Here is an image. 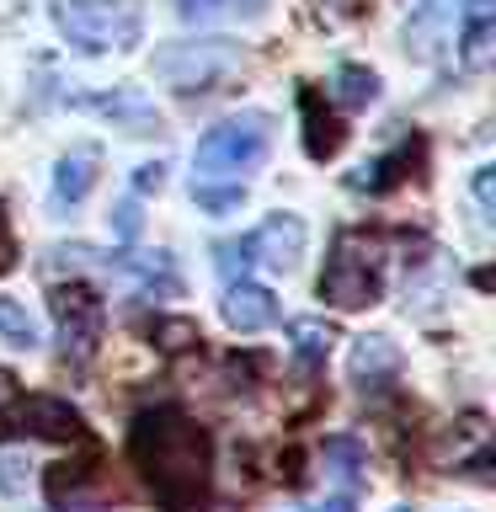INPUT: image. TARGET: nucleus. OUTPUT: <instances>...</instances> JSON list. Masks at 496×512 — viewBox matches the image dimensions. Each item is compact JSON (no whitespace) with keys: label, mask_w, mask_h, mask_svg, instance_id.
Wrapping results in <instances>:
<instances>
[{"label":"nucleus","mask_w":496,"mask_h":512,"mask_svg":"<svg viewBox=\"0 0 496 512\" xmlns=\"http://www.w3.org/2000/svg\"><path fill=\"white\" fill-rule=\"evenodd\" d=\"M128 459L166 512H198L214 496V443L182 406H150L128 427Z\"/></svg>","instance_id":"nucleus-1"},{"label":"nucleus","mask_w":496,"mask_h":512,"mask_svg":"<svg viewBox=\"0 0 496 512\" xmlns=\"http://www.w3.org/2000/svg\"><path fill=\"white\" fill-rule=\"evenodd\" d=\"M48 16L75 54H128L144 38L139 0H48Z\"/></svg>","instance_id":"nucleus-2"},{"label":"nucleus","mask_w":496,"mask_h":512,"mask_svg":"<svg viewBox=\"0 0 496 512\" xmlns=\"http://www.w3.org/2000/svg\"><path fill=\"white\" fill-rule=\"evenodd\" d=\"M384 294V256L368 230H336L331 256L320 267V299L331 310H363Z\"/></svg>","instance_id":"nucleus-3"},{"label":"nucleus","mask_w":496,"mask_h":512,"mask_svg":"<svg viewBox=\"0 0 496 512\" xmlns=\"http://www.w3.org/2000/svg\"><path fill=\"white\" fill-rule=\"evenodd\" d=\"M272 150V118L267 112H235V118L214 123L192 150V166H198V182H240L246 171H256Z\"/></svg>","instance_id":"nucleus-4"},{"label":"nucleus","mask_w":496,"mask_h":512,"mask_svg":"<svg viewBox=\"0 0 496 512\" xmlns=\"http://www.w3.org/2000/svg\"><path fill=\"white\" fill-rule=\"evenodd\" d=\"M304 256V219L299 214H272L262 219L251 235L240 240H219L214 262L224 278H246L251 267H272V272H294V262Z\"/></svg>","instance_id":"nucleus-5"},{"label":"nucleus","mask_w":496,"mask_h":512,"mask_svg":"<svg viewBox=\"0 0 496 512\" xmlns=\"http://www.w3.org/2000/svg\"><path fill=\"white\" fill-rule=\"evenodd\" d=\"M150 70L166 80L171 91H214L219 80H230L240 70V43L235 38H182V43H166L155 48V64Z\"/></svg>","instance_id":"nucleus-6"},{"label":"nucleus","mask_w":496,"mask_h":512,"mask_svg":"<svg viewBox=\"0 0 496 512\" xmlns=\"http://www.w3.org/2000/svg\"><path fill=\"white\" fill-rule=\"evenodd\" d=\"M54 320H59V352L64 363L86 368L96 352H102V336H107V299L96 294L91 283H54Z\"/></svg>","instance_id":"nucleus-7"},{"label":"nucleus","mask_w":496,"mask_h":512,"mask_svg":"<svg viewBox=\"0 0 496 512\" xmlns=\"http://www.w3.org/2000/svg\"><path fill=\"white\" fill-rule=\"evenodd\" d=\"M70 107L75 112H96V118H107L112 128H123V134H160V107L139 86H112V91H96V96H70Z\"/></svg>","instance_id":"nucleus-8"},{"label":"nucleus","mask_w":496,"mask_h":512,"mask_svg":"<svg viewBox=\"0 0 496 512\" xmlns=\"http://www.w3.org/2000/svg\"><path fill=\"white\" fill-rule=\"evenodd\" d=\"M16 427L27 438H54V443H91V427L70 400L59 395H27L16 400Z\"/></svg>","instance_id":"nucleus-9"},{"label":"nucleus","mask_w":496,"mask_h":512,"mask_svg":"<svg viewBox=\"0 0 496 512\" xmlns=\"http://www.w3.org/2000/svg\"><path fill=\"white\" fill-rule=\"evenodd\" d=\"M224 320H230V331L251 336V331H267L272 320H278V294L251 278H230L224 283V299H219Z\"/></svg>","instance_id":"nucleus-10"},{"label":"nucleus","mask_w":496,"mask_h":512,"mask_svg":"<svg viewBox=\"0 0 496 512\" xmlns=\"http://www.w3.org/2000/svg\"><path fill=\"white\" fill-rule=\"evenodd\" d=\"M496 54V0H464L459 6V59L464 70H486Z\"/></svg>","instance_id":"nucleus-11"},{"label":"nucleus","mask_w":496,"mask_h":512,"mask_svg":"<svg viewBox=\"0 0 496 512\" xmlns=\"http://www.w3.org/2000/svg\"><path fill=\"white\" fill-rule=\"evenodd\" d=\"M395 368H400V352L390 336H358V347H352V379L363 390H384L395 379Z\"/></svg>","instance_id":"nucleus-12"},{"label":"nucleus","mask_w":496,"mask_h":512,"mask_svg":"<svg viewBox=\"0 0 496 512\" xmlns=\"http://www.w3.org/2000/svg\"><path fill=\"white\" fill-rule=\"evenodd\" d=\"M299 112H304V150H310V160H326V155L342 150V123L326 112L320 91L299 86Z\"/></svg>","instance_id":"nucleus-13"},{"label":"nucleus","mask_w":496,"mask_h":512,"mask_svg":"<svg viewBox=\"0 0 496 512\" xmlns=\"http://www.w3.org/2000/svg\"><path fill=\"white\" fill-rule=\"evenodd\" d=\"M288 342H294V368L304 379L315 374L320 363H326V352H331V326L326 320H315V315H304V320H288Z\"/></svg>","instance_id":"nucleus-14"},{"label":"nucleus","mask_w":496,"mask_h":512,"mask_svg":"<svg viewBox=\"0 0 496 512\" xmlns=\"http://www.w3.org/2000/svg\"><path fill=\"white\" fill-rule=\"evenodd\" d=\"M91 187H96V150L64 155L59 171H54V203H59V208H75Z\"/></svg>","instance_id":"nucleus-15"},{"label":"nucleus","mask_w":496,"mask_h":512,"mask_svg":"<svg viewBox=\"0 0 496 512\" xmlns=\"http://www.w3.org/2000/svg\"><path fill=\"white\" fill-rule=\"evenodd\" d=\"M182 22H251L267 11V0H171Z\"/></svg>","instance_id":"nucleus-16"},{"label":"nucleus","mask_w":496,"mask_h":512,"mask_svg":"<svg viewBox=\"0 0 496 512\" xmlns=\"http://www.w3.org/2000/svg\"><path fill=\"white\" fill-rule=\"evenodd\" d=\"M422 155V139H406L400 150H390V155H379L374 166H363V176H352V187L358 192H384V187H395L400 176H406V166Z\"/></svg>","instance_id":"nucleus-17"},{"label":"nucleus","mask_w":496,"mask_h":512,"mask_svg":"<svg viewBox=\"0 0 496 512\" xmlns=\"http://www.w3.org/2000/svg\"><path fill=\"white\" fill-rule=\"evenodd\" d=\"M331 96H336V102H342L347 112H358V107H368V102L379 96V75L368 70V64H336Z\"/></svg>","instance_id":"nucleus-18"},{"label":"nucleus","mask_w":496,"mask_h":512,"mask_svg":"<svg viewBox=\"0 0 496 512\" xmlns=\"http://www.w3.org/2000/svg\"><path fill=\"white\" fill-rule=\"evenodd\" d=\"M363 464H368V454H363V443H358V438H326V470L342 480V491L358 486Z\"/></svg>","instance_id":"nucleus-19"},{"label":"nucleus","mask_w":496,"mask_h":512,"mask_svg":"<svg viewBox=\"0 0 496 512\" xmlns=\"http://www.w3.org/2000/svg\"><path fill=\"white\" fill-rule=\"evenodd\" d=\"M0 336H6L11 347H38V320L27 315L22 299H6V294H0Z\"/></svg>","instance_id":"nucleus-20"},{"label":"nucleus","mask_w":496,"mask_h":512,"mask_svg":"<svg viewBox=\"0 0 496 512\" xmlns=\"http://www.w3.org/2000/svg\"><path fill=\"white\" fill-rule=\"evenodd\" d=\"M192 198H198V208H208V214H230V208L246 203V182H230V187L192 182Z\"/></svg>","instance_id":"nucleus-21"},{"label":"nucleus","mask_w":496,"mask_h":512,"mask_svg":"<svg viewBox=\"0 0 496 512\" xmlns=\"http://www.w3.org/2000/svg\"><path fill=\"white\" fill-rule=\"evenodd\" d=\"M0 491H6V496L27 491V459L11 454V448H0Z\"/></svg>","instance_id":"nucleus-22"},{"label":"nucleus","mask_w":496,"mask_h":512,"mask_svg":"<svg viewBox=\"0 0 496 512\" xmlns=\"http://www.w3.org/2000/svg\"><path fill=\"white\" fill-rule=\"evenodd\" d=\"M475 203L486 208V214H496V166H480L475 171Z\"/></svg>","instance_id":"nucleus-23"},{"label":"nucleus","mask_w":496,"mask_h":512,"mask_svg":"<svg viewBox=\"0 0 496 512\" xmlns=\"http://www.w3.org/2000/svg\"><path fill=\"white\" fill-rule=\"evenodd\" d=\"M16 267V235H11V219H6V208H0V278Z\"/></svg>","instance_id":"nucleus-24"},{"label":"nucleus","mask_w":496,"mask_h":512,"mask_svg":"<svg viewBox=\"0 0 496 512\" xmlns=\"http://www.w3.org/2000/svg\"><path fill=\"white\" fill-rule=\"evenodd\" d=\"M134 187H139V192H160V187H166V166H160V160L139 166V171H134Z\"/></svg>","instance_id":"nucleus-25"},{"label":"nucleus","mask_w":496,"mask_h":512,"mask_svg":"<svg viewBox=\"0 0 496 512\" xmlns=\"http://www.w3.org/2000/svg\"><path fill=\"white\" fill-rule=\"evenodd\" d=\"M112 214H118V235H123V240H134V235H139V203H134V198L118 203Z\"/></svg>","instance_id":"nucleus-26"},{"label":"nucleus","mask_w":496,"mask_h":512,"mask_svg":"<svg viewBox=\"0 0 496 512\" xmlns=\"http://www.w3.org/2000/svg\"><path fill=\"white\" fill-rule=\"evenodd\" d=\"M16 400H22V384H16V374L11 368H0V416H6Z\"/></svg>","instance_id":"nucleus-27"},{"label":"nucleus","mask_w":496,"mask_h":512,"mask_svg":"<svg viewBox=\"0 0 496 512\" xmlns=\"http://www.w3.org/2000/svg\"><path fill=\"white\" fill-rule=\"evenodd\" d=\"M320 512H358V507H352V496L342 491V496H331V502H326V507H320Z\"/></svg>","instance_id":"nucleus-28"},{"label":"nucleus","mask_w":496,"mask_h":512,"mask_svg":"<svg viewBox=\"0 0 496 512\" xmlns=\"http://www.w3.org/2000/svg\"><path fill=\"white\" fill-rule=\"evenodd\" d=\"M395 512H411V507H395Z\"/></svg>","instance_id":"nucleus-29"}]
</instances>
